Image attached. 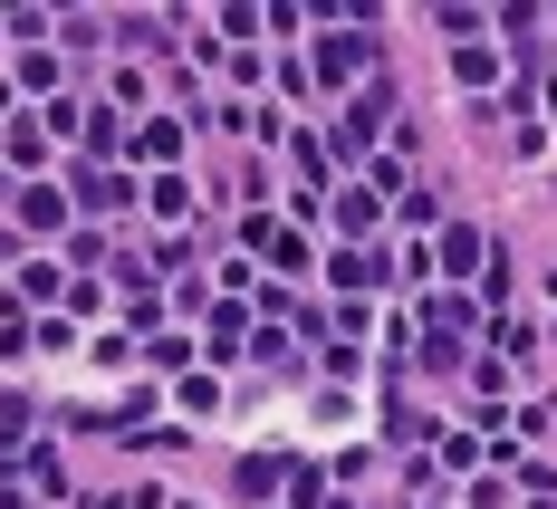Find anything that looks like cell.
I'll return each instance as SVG.
<instances>
[{"label": "cell", "mask_w": 557, "mask_h": 509, "mask_svg": "<svg viewBox=\"0 0 557 509\" xmlns=\"http://www.w3.org/2000/svg\"><path fill=\"white\" fill-rule=\"evenodd\" d=\"M471 270H491V260H481V231L451 222V231H443V280H471Z\"/></svg>", "instance_id": "277c9868"}, {"label": "cell", "mask_w": 557, "mask_h": 509, "mask_svg": "<svg viewBox=\"0 0 557 509\" xmlns=\"http://www.w3.org/2000/svg\"><path fill=\"white\" fill-rule=\"evenodd\" d=\"M336 288H385V260H366V250H346V260H336Z\"/></svg>", "instance_id": "52a82bcc"}, {"label": "cell", "mask_w": 557, "mask_h": 509, "mask_svg": "<svg viewBox=\"0 0 557 509\" xmlns=\"http://www.w3.org/2000/svg\"><path fill=\"white\" fill-rule=\"evenodd\" d=\"M451 77H461V87H491V77H500V58H491V49H461V58H451Z\"/></svg>", "instance_id": "ba28073f"}, {"label": "cell", "mask_w": 557, "mask_h": 509, "mask_svg": "<svg viewBox=\"0 0 557 509\" xmlns=\"http://www.w3.org/2000/svg\"><path fill=\"white\" fill-rule=\"evenodd\" d=\"M278 471H288V461H270V452H250V461H240V491H278Z\"/></svg>", "instance_id": "30bf717a"}, {"label": "cell", "mask_w": 557, "mask_h": 509, "mask_svg": "<svg viewBox=\"0 0 557 509\" xmlns=\"http://www.w3.org/2000/svg\"><path fill=\"white\" fill-rule=\"evenodd\" d=\"M58 77H67V67H58V58H49V49H29V58H20V87H39V97H49Z\"/></svg>", "instance_id": "9c48e42d"}, {"label": "cell", "mask_w": 557, "mask_h": 509, "mask_svg": "<svg viewBox=\"0 0 557 509\" xmlns=\"http://www.w3.org/2000/svg\"><path fill=\"white\" fill-rule=\"evenodd\" d=\"M366 58H375V49H366L356 29H336L327 49H318V77H327V87H356V77H366Z\"/></svg>", "instance_id": "6da1fadb"}, {"label": "cell", "mask_w": 557, "mask_h": 509, "mask_svg": "<svg viewBox=\"0 0 557 509\" xmlns=\"http://www.w3.org/2000/svg\"><path fill=\"white\" fill-rule=\"evenodd\" d=\"M385 115H394V87H385V77H375V87H356V107H346V154H356Z\"/></svg>", "instance_id": "7a4b0ae2"}, {"label": "cell", "mask_w": 557, "mask_h": 509, "mask_svg": "<svg viewBox=\"0 0 557 509\" xmlns=\"http://www.w3.org/2000/svg\"><path fill=\"white\" fill-rule=\"evenodd\" d=\"M20 222H39V231L67 222V193H49V183H39V193H20Z\"/></svg>", "instance_id": "8992f818"}, {"label": "cell", "mask_w": 557, "mask_h": 509, "mask_svg": "<svg viewBox=\"0 0 557 509\" xmlns=\"http://www.w3.org/2000/svg\"><path fill=\"white\" fill-rule=\"evenodd\" d=\"M125 154H145V164H173V154H183V125H173V115H145Z\"/></svg>", "instance_id": "3957f363"}, {"label": "cell", "mask_w": 557, "mask_h": 509, "mask_svg": "<svg viewBox=\"0 0 557 509\" xmlns=\"http://www.w3.org/2000/svg\"><path fill=\"white\" fill-rule=\"evenodd\" d=\"M336 222H346V231H375V222H385V202L356 183V193H336Z\"/></svg>", "instance_id": "5b68a950"}]
</instances>
